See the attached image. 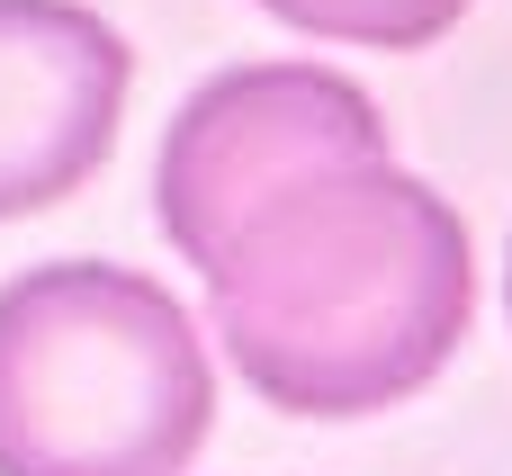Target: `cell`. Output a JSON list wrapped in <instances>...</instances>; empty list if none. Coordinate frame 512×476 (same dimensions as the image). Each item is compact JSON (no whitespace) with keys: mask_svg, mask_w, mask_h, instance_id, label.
<instances>
[{"mask_svg":"<svg viewBox=\"0 0 512 476\" xmlns=\"http://www.w3.org/2000/svg\"><path fill=\"white\" fill-rule=\"evenodd\" d=\"M216 378L189 306L117 261L0 288V476H189Z\"/></svg>","mask_w":512,"mask_h":476,"instance_id":"7a4b0ae2","label":"cell"},{"mask_svg":"<svg viewBox=\"0 0 512 476\" xmlns=\"http://www.w3.org/2000/svg\"><path fill=\"white\" fill-rule=\"evenodd\" d=\"M504 297H512V270H504Z\"/></svg>","mask_w":512,"mask_h":476,"instance_id":"8992f818","label":"cell"},{"mask_svg":"<svg viewBox=\"0 0 512 476\" xmlns=\"http://www.w3.org/2000/svg\"><path fill=\"white\" fill-rule=\"evenodd\" d=\"M189 270L207 279V324L234 378L306 423L423 396L477 315L459 207L387 144L297 162L243 198Z\"/></svg>","mask_w":512,"mask_h":476,"instance_id":"6da1fadb","label":"cell"},{"mask_svg":"<svg viewBox=\"0 0 512 476\" xmlns=\"http://www.w3.org/2000/svg\"><path fill=\"white\" fill-rule=\"evenodd\" d=\"M135 54L81 0H0V216L72 198L126 117Z\"/></svg>","mask_w":512,"mask_h":476,"instance_id":"277c9868","label":"cell"},{"mask_svg":"<svg viewBox=\"0 0 512 476\" xmlns=\"http://www.w3.org/2000/svg\"><path fill=\"white\" fill-rule=\"evenodd\" d=\"M360 144H387V117L360 81L324 63H234L207 90H189V108L171 117L153 162V216L171 252L198 261L243 198H261L297 162L360 153Z\"/></svg>","mask_w":512,"mask_h":476,"instance_id":"3957f363","label":"cell"},{"mask_svg":"<svg viewBox=\"0 0 512 476\" xmlns=\"http://www.w3.org/2000/svg\"><path fill=\"white\" fill-rule=\"evenodd\" d=\"M270 18L333 36V45H378V54H414L432 36H450L477 0H261Z\"/></svg>","mask_w":512,"mask_h":476,"instance_id":"5b68a950","label":"cell"}]
</instances>
